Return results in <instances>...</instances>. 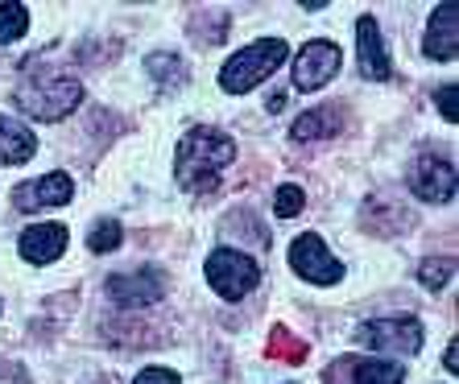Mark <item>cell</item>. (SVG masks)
Wrapping results in <instances>:
<instances>
[{"instance_id":"1","label":"cell","mask_w":459,"mask_h":384,"mask_svg":"<svg viewBox=\"0 0 459 384\" xmlns=\"http://www.w3.org/2000/svg\"><path fill=\"white\" fill-rule=\"evenodd\" d=\"M228 161H236V141L220 128H191L186 137L178 141L174 149V178H178L182 191L191 194H207L215 191L220 182V170Z\"/></svg>"},{"instance_id":"21","label":"cell","mask_w":459,"mask_h":384,"mask_svg":"<svg viewBox=\"0 0 459 384\" xmlns=\"http://www.w3.org/2000/svg\"><path fill=\"white\" fill-rule=\"evenodd\" d=\"M451 273H455V260L438 256V260H422V269H418V281H422L427 289H443L451 281Z\"/></svg>"},{"instance_id":"7","label":"cell","mask_w":459,"mask_h":384,"mask_svg":"<svg viewBox=\"0 0 459 384\" xmlns=\"http://www.w3.org/2000/svg\"><path fill=\"white\" fill-rule=\"evenodd\" d=\"M343 66V50L327 38H315V42L302 46V54L294 58V87L299 91H319L327 87Z\"/></svg>"},{"instance_id":"22","label":"cell","mask_w":459,"mask_h":384,"mask_svg":"<svg viewBox=\"0 0 459 384\" xmlns=\"http://www.w3.org/2000/svg\"><path fill=\"white\" fill-rule=\"evenodd\" d=\"M307 207V194H302V186H278V194H273V211L281 215V219H294V215Z\"/></svg>"},{"instance_id":"8","label":"cell","mask_w":459,"mask_h":384,"mask_svg":"<svg viewBox=\"0 0 459 384\" xmlns=\"http://www.w3.org/2000/svg\"><path fill=\"white\" fill-rule=\"evenodd\" d=\"M323 384H406V372L402 363L373 360V355H343L323 372Z\"/></svg>"},{"instance_id":"14","label":"cell","mask_w":459,"mask_h":384,"mask_svg":"<svg viewBox=\"0 0 459 384\" xmlns=\"http://www.w3.org/2000/svg\"><path fill=\"white\" fill-rule=\"evenodd\" d=\"M17 248H22V256L30 265H54V260L66 252V227L63 224H33L22 232Z\"/></svg>"},{"instance_id":"18","label":"cell","mask_w":459,"mask_h":384,"mask_svg":"<svg viewBox=\"0 0 459 384\" xmlns=\"http://www.w3.org/2000/svg\"><path fill=\"white\" fill-rule=\"evenodd\" d=\"M30 30V9L25 4H0V46L17 42Z\"/></svg>"},{"instance_id":"3","label":"cell","mask_w":459,"mask_h":384,"mask_svg":"<svg viewBox=\"0 0 459 384\" xmlns=\"http://www.w3.org/2000/svg\"><path fill=\"white\" fill-rule=\"evenodd\" d=\"M286 54L290 50H286L281 38H265V42L245 46V50H236L224 63V71H220V87H224L228 96H245V91H253L256 83H265V79L286 63Z\"/></svg>"},{"instance_id":"10","label":"cell","mask_w":459,"mask_h":384,"mask_svg":"<svg viewBox=\"0 0 459 384\" xmlns=\"http://www.w3.org/2000/svg\"><path fill=\"white\" fill-rule=\"evenodd\" d=\"M71 194H75L71 174L54 170V174H42L38 182H22V186L13 191V207H17V211H25V215H38V211L66 207V203H71Z\"/></svg>"},{"instance_id":"16","label":"cell","mask_w":459,"mask_h":384,"mask_svg":"<svg viewBox=\"0 0 459 384\" xmlns=\"http://www.w3.org/2000/svg\"><path fill=\"white\" fill-rule=\"evenodd\" d=\"M340 124H343L340 107H335V104H323V107H310V112H302V116L294 120V128H290V137H294V141H323V137H332Z\"/></svg>"},{"instance_id":"12","label":"cell","mask_w":459,"mask_h":384,"mask_svg":"<svg viewBox=\"0 0 459 384\" xmlns=\"http://www.w3.org/2000/svg\"><path fill=\"white\" fill-rule=\"evenodd\" d=\"M356 54H360V71L364 79H389L394 75V63H389V50H385L381 42V30H377V21L364 13L360 21H356Z\"/></svg>"},{"instance_id":"6","label":"cell","mask_w":459,"mask_h":384,"mask_svg":"<svg viewBox=\"0 0 459 384\" xmlns=\"http://www.w3.org/2000/svg\"><path fill=\"white\" fill-rule=\"evenodd\" d=\"M290 269H294L302 281H310V286H335V281L343 277V265L327 252L323 235H315V232H302L299 240L290 244Z\"/></svg>"},{"instance_id":"24","label":"cell","mask_w":459,"mask_h":384,"mask_svg":"<svg viewBox=\"0 0 459 384\" xmlns=\"http://www.w3.org/2000/svg\"><path fill=\"white\" fill-rule=\"evenodd\" d=\"M133 384H182L178 372L174 368H161V363H153V368H145V372H137V380Z\"/></svg>"},{"instance_id":"23","label":"cell","mask_w":459,"mask_h":384,"mask_svg":"<svg viewBox=\"0 0 459 384\" xmlns=\"http://www.w3.org/2000/svg\"><path fill=\"white\" fill-rule=\"evenodd\" d=\"M435 104H438V112H443V120H451L455 124L459 120V104H455V83H443L435 91Z\"/></svg>"},{"instance_id":"5","label":"cell","mask_w":459,"mask_h":384,"mask_svg":"<svg viewBox=\"0 0 459 384\" xmlns=\"http://www.w3.org/2000/svg\"><path fill=\"white\" fill-rule=\"evenodd\" d=\"M356 343H364L368 352L385 355H414L422 347V322L418 319H377L356 327Z\"/></svg>"},{"instance_id":"4","label":"cell","mask_w":459,"mask_h":384,"mask_svg":"<svg viewBox=\"0 0 459 384\" xmlns=\"http://www.w3.org/2000/svg\"><path fill=\"white\" fill-rule=\"evenodd\" d=\"M204 273H207V286H212L224 302L248 298L256 289V281H261V265H256L253 256L236 252V248H215V252L207 256Z\"/></svg>"},{"instance_id":"11","label":"cell","mask_w":459,"mask_h":384,"mask_svg":"<svg viewBox=\"0 0 459 384\" xmlns=\"http://www.w3.org/2000/svg\"><path fill=\"white\" fill-rule=\"evenodd\" d=\"M410 191L422 199V203H451L455 199V166L447 158H435V153H422L410 170Z\"/></svg>"},{"instance_id":"17","label":"cell","mask_w":459,"mask_h":384,"mask_svg":"<svg viewBox=\"0 0 459 384\" xmlns=\"http://www.w3.org/2000/svg\"><path fill=\"white\" fill-rule=\"evenodd\" d=\"M145 71L153 75L158 87H182L186 83V63H182L178 54H150V58H145Z\"/></svg>"},{"instance_id":"19","label":"cell","mask_w":459,"mask_h":384,"mask_svg":"<svg viewBox=\"0 0 459 384\" xmlns=\"http://www.w3.org/2000/svg\"><path fill=\"white\" fill-rule=\"evenodd\" d=\"M269 355H273V360L299 363V360H307V343L294 339L286 327H273V339H269Z\"/></svg>"},{"instance_id":"25","label":"cell","mask_w":459,"mask_h":384,"mask_svg":"<svg viewBox=\"0 0 459 384\" xmlns=\"http://www.w3.org/2000/svg\"><path fill=\"white\" fill-rule=\"evenodd\" d=\"M455 360H459V347H455V343H451V347H447V355H443V363H447V372H455Z\"/></svg>"},{"instance_id":"13","label":"cell","mask_w":459,"mask_h":384,"mask_svg":"<svg viewBox=\"0 0 459 384\" xmlns=\"http://www.w3.org/2000/svg\"><path fill=\"white\" fill-rule=\"evenodd\" d=\"M427 58L435 63H451L459 54V4H438L435 17L427 25Z\"/></svg>"},{"instance_id":"9","label":"cell","mask_w":459,"mask_h":384,"mask_svg":"<svg viewBox=\"0 0 459 384\" xmlns=\"http://www.w3.org/2000/svg\"><path fill=\"white\" fill-rule=\"evenodd\" d=\"M104 289L117 306H158L166 294V277L158 269H125V273H112Z\"/></svg>"},{"instance_id":"2","label":"cell","mask_w":459,"mask_h":384,"mask_svg":"<svg viewBox=\"0 0 459 384\" xmlns=\"http://www.w3.org/2000/svg\"><path fill=\"white\" fill-rule=\"evenodd\" d=\"M13 99H17V107L33 120H63L79 107L83 83H79V75H71V71H46V66H38V71H30V75L17 83V96Z\"/></svg>"},{"instance_id":"15","label":"cell","mask_w":459,"mask_h":384,"mask_svg":"<svg viewBox=\"0 0 459 384\" xmlns=\"http://www.w3.org/2000/svg\"><path fill=\"white\" fill-rule=\"evenodd\" d=\"M33 153H38V137H33L22 120L0 112V161L4 166H25Z\"/></svg>"},{"instance_id":"20","label":"cell","mask_w":459,"mask_h":384,"mask_svg":"<svg viewBox=\"0 0 459 384\" xmlns=\"http://www.w3.org/2000/svg\"><path fill=\"white\" fill-rule=\"evenodd\" d=\"M120 235H125V232H120L117 219H100V224L87 232V248H91V252H117Z\"/></svg>"}]
</instances>
